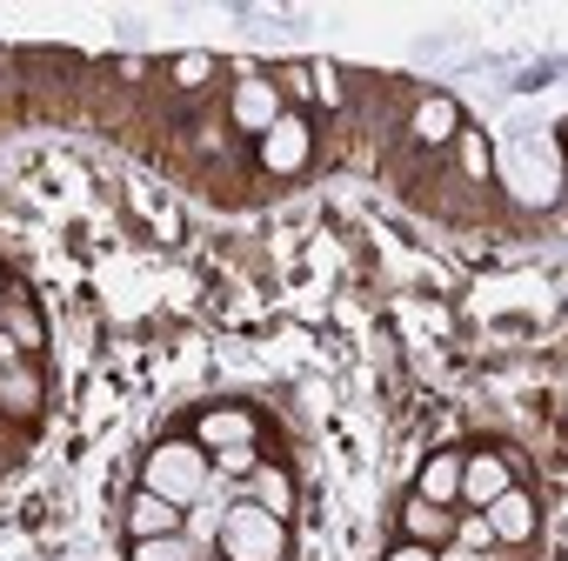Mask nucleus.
I'll list each match as a JSON object with an SVG mask.
<instances>
[{"mask_svg":"<svg viewBox=\"0 0 568 561\" xmlns=\"http://www.w3.org/2000/svg\"><path fill=\"white\" fill-rule=\"evenodd\" d=\"M128 561H201V554H194L187 534H154V541H134Z\"/></svg>","mask_w":568,"mask_h":561,"instance_id":"nucleus-15","label":"nucleus"},{"mask_svg":"<svg viewBox=\"0 0 568 561\" xmlns=\"http://www.w3.org/2000/svg\"><path fill=\"white\" fill-rule=\"evenodd\" d=\"M382 561H435V548H422V541H402L395 554H382Z\"/></svg>","mask_w":568,"mask_h":561,"instance_id":"nucleus-22","label":"nucleus"},{"mask_svg":"<svg viewBox=\"0 0 568 561\" xmlns=\"http://www.w3.org/2000/svg\"><path fill=\"white\" fill-rule=\"evenodd\" d=\"M214 461H221V475H234V481H247V475L261 468V448H254V441H241V448H221Z\"/></svg>","mask_w":568,"mask_h":561,"instance_id":"nucleus-17","label":"nucleus"},{"mask_svg":"<svg viewBox=\"0 0 568 561\" xmlns=\"http://www.w3.org/2000/svg\"><path fill=\"white\" fill-rule=\"evenodd\" d=\"M247 501L267 508L274 521H288V514H295V475H288V468H254V475H247Z\"/></svg>","mask_w":568,"mask_h":561,"instance_id":"nucleus-10","label":"nucleus"},{"mask_svg":"<svg viewBox=\"0 0 568 561\" xmlns=\"http://www.w3.org/2000/svg\"><path fill=\"white\" fill-rule=\"evenodd\" d=\"M0 302H8V274H0Z\"/></svg>","mask_w":568,"mask_h":561,"instance_id":"nucleus-24","label":"nucleus"},{"mask_svg":"<svg viewBox=\"0 0 568 561\" xmlns=\"http://www.w3.org/2000/svg\"><path fill=\"white\" fill-rule=\"evenodd\" d=\"M41 408V375L28 361H0V415H34Z\"/></svg>","mask_w":568,"mask_h":561,"instance_id":"nucleus-12","label":"nucleus"},{"mask_svg":"<svg viewBox=\"0 0 568 561\" xmlns=\"http://www.w3.org/2000/svg\"><path fill=\"white\" fill-rule=\"evenodd\" d=\"M0 335H8V328H0Z\"/></svg>","mask_w":568,"mask_h":561,"instance_id":"nucleus-25","label":"nucleus"},{"mask_svg":"<svg viewBox=\"0 0 568 561\" xmlns=\"http://www.w3.org/2000/svg\"><path fill=\"white\" fill-rule=\"evenodd\" d=\"M455 134H462V108H455L448 94H435V101H422V108H415V141L442 147V141H455Z\"/></svg>","mask_w":568,"mask_h":561,"instance_id":"nucleus-14","label":"nucleus"},{"mask_svg":"<svg viewBox=\"0 0 568 561\" xmlns=\"http://www.w3.org/2000/svg\"><path fill=\"white\" fill-rule=\"evenodd\" d=\"M214 481V461L201 455V441H154L148 461H141V488L174 501V508H194Z\"/></svg>","mask_w":568,"mask_h":561,"instance_id":"nucleus-1","label":"nucleus"},{"mask_svg":"<svg viewBox=\"0 0 568 561\" xmlns=\"http://www.w3.org/2000/svg\"><path fill=\"white\" fill-rule=\"evenodd\" d=\"M455 541L468 548V554H488L495 548V534H488V514L475 508V514H455Z\"/></svg>","mask_w":568,"mask_h":561,"instance_id":"nucleus-16","label":"nucleus"},{"mask_svg":"<svg viewBox=\"0 0 568 561\" xmlns=\"http://www.w3.org/2000/svg\"><path fill=\"white\" fill-rule=\"evenodd\" d=\"M508 488H515V475H508L501 455H462V501H468V508H488V501L508 494Z\"/></svg>","mask_w":568,"mask_h":561,"instance_id":"nucleus-6","label":"nucleus"},{"mask_svg":"<svg viewBox=\"0 0 568 561\" xmlns=\"http://www.w3.org/2000/svg\"><path fill=\"white\" fill-rule=\"evenodd\" d=\"M481 514H488V534H495V541H508V548H528V541H535V528H541V508H535V494H521V488L495 494Z\"/></svg>","mask_w":568,"mask_h":561,"instance_id":"nucleus-4","label":"nucleus"},{"mask_svg":"<svg viewBox=\"0 0 568 561\" xmlns=\"http://www.w3.org/2000/svg\"><path fill=\"white\" fill-rule=\"evenodd\" d=\"M114 74H121V81H148V61H141V54H128V61H114Z\"/></svg>","mask_w":568,"mask_h":561,"instance_id":"nucleus-23","label":"nucleus"},{"mask_svg":"<svg viewBox=\"0 0 568 561\" xmlns=\"http://www.w3.org/2000/svg\"><path fill=\"white\" fill-rule=\"evenodd\" d=\"M207 74H214V61H207V54H181V61H174V81H181V88H201Z\"/></svg>","mask_w":568,"mask_h":561,"instance_id":"nucleus-18","label":"nucleus"},{"mask_svg":"<svg viewBox=\"0 0 568 561\" xmlns=\"http://www.w3.org/2000/svg\"><path fill=\"white\" fill-rule=\"evenodd\" d=\"M214 541H221V561H288V521H274L254 501H227Z\"/></svg>","mask_w":568,"mask_h":561,"instance_id":"nucleus-2","label":"nucleus"},{"mask_svg":"<svg viewBox=\"0 0 568 561\" xmlns=\"http://www.w3.org/2000/svg\"><path fill=\"white\" fill-rule=\"evenodd\" d=\"M281 81H288V94H308L315 101V74L308 68H281Z\"/></svg>","mask_w":568,"mask_h":561,"instance_id":"nucleus-21","label":"nucleus"},{"mask_svg":"<svg viewBox=\"0 0 568 561\" xmlns=\"http://www.w3.org/2000/svg\"><path fill=\"white\" fill-rule=\"evenodd\" d=\"M281 114H288V101H281V88L274 81H261V74H247L241 88H234V128H247L254 141L281 121Z\"/></svg>","mask_w":568,"mask_h":561,"instance_id":"nucleus-5","label":"nucleus"},{"mask_svg":"<svg viewBox=\"0 0 568 561\" xmlns=\"http://www.w3.org/2000/svg\"><path fill=\"white\" fill-rule=\"evenodd\" d=\"M402 528H408V541H422V548H448V541H455V514L435 508V501H422V494H408Z\"/></svg>","mask_w":568,"mask_h":561,"instance_id":"nucleus-9","label":"nucleus"},{"mask_svg":"<svg viewBox=\"0 0 568 561\" xmlns=\"http://www.w3.org/2000/svg\"><path fill=\"white\" fill-rule=\"evenodd\" d=\"M455 141H462V167H468V174L481 181V174H488V147H481L475 134H455Z\"/></svg>","mask_w":568,"mask_h":561,"instance_id":"nucleus-20","label":"nucleus"},{"mask_svg":"<svg viewBox=\"0 0 568 561\" xmlns=\"http://www.w3.org/2000/svg\"><path fill=\"white\" fill-rule=\"evenodd\" d=\"M0 328H8V341H14L21 355H41V348H48V322H41V308H34L28 295H14L8 308H0Z\"/></svg>","mask_w":568,"mask_h":561,"instance_id":"nucleus-11","label":"nucleus"},{"mask_svg":"<svg viewBox=\"0 0 568 561\" xmlns=\"http://www.w3.org/2000/svg\"><path fill=\"white\" fill-rule=\"evenodd\" d=\"M308 74H315V101L342 108V74H335V68H308Z\"/></svg>","mask_w":568,"mask_h":561,"instance_id":"nucleus-19","label":"nucleus"},{"mask_svg":"<svg viewBox=\"0 0 568 561\" xmlns=\"http://www.w3.org/2000/svg\"><path fill=\"white\" fill-rule=\"evenodd\" d=\"M308 147H315L308 121H302V114H281V121L261 134V167H267V174H302V167H308Z\"/></svg>","mask_w":568,"mask_h":561,"instance_id":"nucleus-3","label":"nucleus"},{"mask_svg":"<svg viewBox=\"0 0 568 561\" xmlns=\"http://www.w3.org/2000/svg\"><path fill=\"white\" fill-rule=\"evenodd\" d=\"M415 494H422V501H435V508L462 501V455H428V461H422Z\"/></svg>","mask_w":568,"mask_h":561,"instance_id":"nucleus-13","label":"nucleus"},{"mask_svg":"<svg viewBox=\"0 0 568 561\" xmlns=\"http://www.w3.org/2000/svg\"><path fill=\"white\" fill-rule=\"evenodd\" d=\"M194 441H201V455H221V448L254 441V421H247V408H207L194 421Z\"/></svg>","mask_w":568,"mask_h":561,"instance_id":"nucleus-7","label":"nucleus"},{"mask_svg":"<svg viewBox=\"0 0 568 561\" xmlns=\"http://www.w3.org/2000/svg\"><path fill=\"white\" fill-rule=\"evenodd\" d=\"M128 534L134 541H154V534H181V508L174 501H161V494H148V488H134V501H128Z\"/></svg>","mask_w":568,"mask_h":561,"instance_id":"nucleus-8","label":"nucleus"}]
</instances>
